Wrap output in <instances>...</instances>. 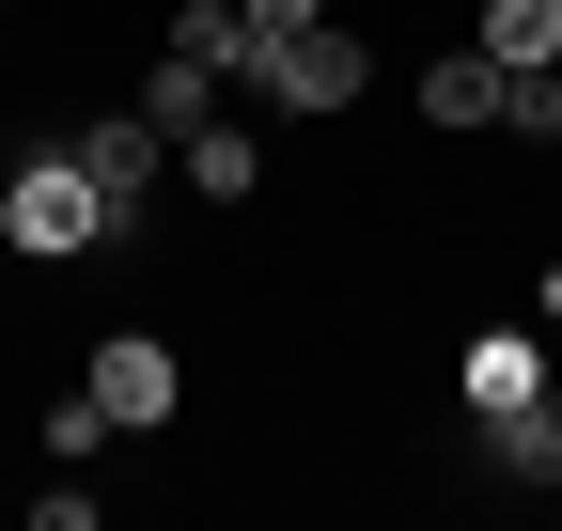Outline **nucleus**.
<instances>
[{
  "instance_id": "obj_11",
  "label": "nucleus",
  "mask_w": 562,
  "mask_h": 531,
  "mask_svg": "<svg viewBox=\"0 0 562 531\" xmlns=\"http://www.w3.org/2000/svg\"><path fill=\"white\" fill-rule=\"evenodd\" d=\"M203 110H235V94L203 79V63H172V47H157V79H140V125H157V142H188Z\"/></svg>"
},
{
  "instance_id": "obj_3",
  "label": "nucleus",
  "mask_w": 562,
  "mask_h": 531,
  "mask_svg": "<svg viewBox=\"0 0 562 531\" xmlns=\"http://www.w3.org/2000/svg\"><path fill=\"white\" fill-rule=\"evenodd\" d=\"M79 391H94V407H110V438H157V422L188 407V360L157 344V328H110V344L79 360Z\"/></svg>"
},
{
  "instance_id": "obj_16",
  "label": "nucleus",
  "mask_w": 562,
  "mask_h": 531,
  "mask_svg": "<svg viewBox=\"0 0 562 531\" xmlns=\"http://www.w3.org/2000/svg\"><path fill=\"white\" fill-rule=\"evenodd\" d=\"M0 16H16V0H0Z\"/></svg>"
},
{
  "instance_id": "obj_6",
  "label": "nucleus",
  "mask_w": 562,
  "mask_h": 531,
  "mask_svg": "<svg viewBox=\"0 0 562 531\" xmlns=\"http://www.w3.org/2000/svg\"><path fill=\"white\" fill-rule=\"evenodd\" d=\"M469 470H484V485H562V375L531 391V407L469 422Z\"/></svg>"
},
{
  "instance_id": "obj_5",
  "label": "nucleus",
  "mask_w": 562,
  "mask_h": 531,
  "mask_svg": "<svg viewBox=\"0 0 562 531\" xmlns=\"http://www.w3.org/2000/svg\"><path fill=\"white\" fill-rule=\"evenodd\" d=\"M172 172H188V204H250V188H266V110H203L188 125V142H172Z\"/></svg>"
},
{
  "instance_id": "obj_12",
  "label": "nucleus",
  "mask_w": 562,
  "mask_h": 531,
  "mask_svg": "<svg viewBox=\"0 0 562 531\" xmlns=\"http://www.w3.org/2000/svg\"><path fill=\"white\" fill-rule=\"evenodd\" d=\"M501 142L562 157V63H516V79H501Z\"/></svg>"
},
{
  "instance_id": "obj_15",
  "label": "nucleus",
  "mask_w": 562,
  "mask_h": 531,
  "mask_svg": "<svg viewBox=\"0 0 562 531\" xmlns=\"http://www.w3.org/2000/svg\"><path fill=\"white\" fill-rule=\"evenodd\" d=\"M531 313H547V328H562V250H547V266H531Z\"/></svg>"
},
{
  "instance_id": "obj_7",
  "label": "nucleus",
  "mask_w": 562,
  "mask_h": 531,
  "mask_svg": "<svg viewBox=\"0 0 562 531\" xmlns=\"http://www.w3.org/2000/svg\"><path fill=\"white\" fill-rule=\"evenodd\" d=\"M562 360L531 344V328H469V360H453V391H469V422H501V407H531Z\"/></svg>"
},
{
  "instance_id": "obj_4",
  "label": "nucleus",
  "mask_w": 562,
  "mask_h": 531,
  "mask_svg": "<svg viewBox=\"0 0 562 531\" xmlns=\"http://www.w3.org/2000/svg\"><path fill=\"white\" fill-rule=\"evenodd\" d=\"M63 142H79V172H94V204H110V235H140V204H157V125H140V110H79V125H63Z\"/></svg>"
},
{
  "instance_id": "obj_2",
  "label": "nucleus",
  "mask_w": 562,
  "mask_h": 531,
  "mask_svg": "<svg viewBox=\"0 0 562 531\" xmlns=\"http://www.w3.org/2000/svg\"><path fill=\"white\" fill-rule=\"evenodd\" d=\"M0 235H16L32 266H79V250H110V204H94L79 142H32L16 172H0Z\"/></svg>"
},
{
  "instance_id": "obj_1",
  "label": "nucleus",
  "mask_w": 562,
  "mask_h": 531,
  "mask_svg": "<svg viewBox=\"0 0 562 531\" xmlns=\"http://www.w3.org/2000/svg\"><path fill=\"white\" fill-rule=\"evenodd\" d=\"M360 94H375V47L344 32V16H313V32H266V47H250V94H235V110L328 125V110H360Z\"/></svg>"
},
{
  "instance_id": "obj_10",
  "label": "nucleus",
  "mask_w": 562,
  "mask_h": 531,
  "mask_svg": "<svg viewBox=\"0 0 562 531\" xmlns=\"http://www.w3.org/2000/svg\"><path fill=\"white\" fill-rule=\"evenodd\" d=\"M469 47L501 63V79H516V63H562V0H484V16H469Z\"/></svg>"
},
{
  "instance_id": "obj_14",
  "label": "nucleus",
  "mask_w": 562,
  "mask_h": 531,
  "mask_svg": "<svg viewBox=\"0 0 562 531\" xmlns=\"http://www.w3.org/2000/svg\"><path fill=\"white\" fill-rule=\"evenodd\" d=\"M235 16H250V32H313L328 0H235Z\"/></svg>"
},
{
  "instance_id": "obj_9",
  "label": "nucleus",
  "mask_w": 562,
  "mask_h": 531,
  "mask_svg": "<svg viewBox=\"0 0 562 531\" xmlns=\"http://www.w3.org/2000/svg\"><path fill=\"white\" fill-rule=\"evenodd\" d=\"M157 47H172V63H203L220 94H250V47H266V32L235 16V0H172V16H157Z\"/></svg>"
},
{
  "instance_id": "obj_13",
  "label": "nucleus",
  "mask_w": 562,
  "mask_h": 531,
  "mask_svg": "<svg viewBox=\"0 0 562 531\" xmlns=\"http://www.w3.org/2000/svg\"><path fill=\"white\" fill-rule=\"evenodd\" d=\"M32 438H47V470H94V453H110V407H94V391H47Z\"/></svg>"
},
{
  "instance_id": "obj_8",
  "label": "nucleus",
  "mask_w": 562,
  "mask_h": 531,
  "mask_svg": "<svg viewBox=\"0 0 562 531\" xmlns=\"http://www.w3.org/2000/svg\"><path fill=\"white\" fill-rule=\"evenodd\" d=\"M406 110L438 125V142H469V125H501V63H484V47H438V63L406 79Z\"/></svg>"
}]
</instances>
